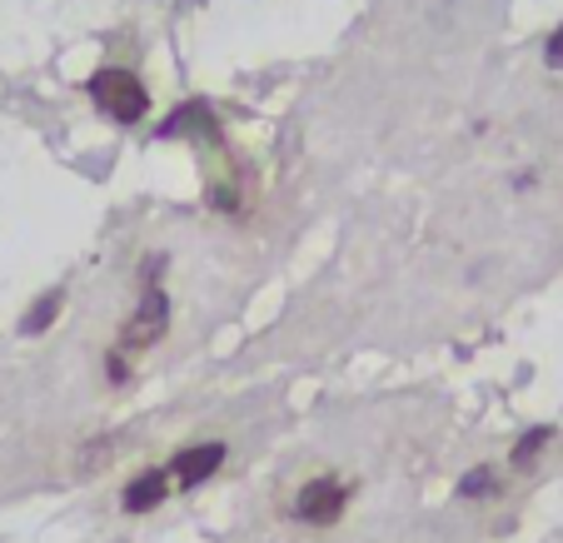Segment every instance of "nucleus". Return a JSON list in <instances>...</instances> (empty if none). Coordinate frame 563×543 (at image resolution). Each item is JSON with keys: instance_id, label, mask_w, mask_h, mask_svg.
<instances>
[{"instance_id": "nucleus-4", "label": "nucleus", "mask_w": 563, "mask_h": 543, "mask_svg": "<svg viewBox=\"0 0 563 543\" xmlns=\"http://www.w3.org/2000/svg\"><path fill=\"white\" fill-rule=\"evenodd\" d=\"M220 464H224V444H195V448H180L165 474H170L175 489H195V484H205Z\"/></svg>"}, {"instance_id": "nucleus-7", "label": "nucleus", "mask_w": 563, "mask_h": 543, "mask_svg": "<svg viewBox=\"0 0 563 543\" xmlns=\"http://www.w3.org/2000/svg\"><path fill=\"white\" fill-rule=\"evenodd\" d=\"M60 289H51V295H45V299H35V309H31V314H25V320H21V330L25 334H41V330H51V320H55V314H60Z\"/></svg>"}, {"instance_id": "nucleus-2", "label": "nucleus", "mask_w": 563, "mask_h": 543, "mask_svg": "<svg viewBox=\"0 0 563 543\" xmlns=\"http://www.w3.org/2000/svg\"><path fill=\"white\" fill-rule=\"evenodd\" d=\"M165 324H170V299H165V289L159 285H145L140 309L130 314L125 330H120V344H125V350H150V344L165 334Z\"/></svg>"}, {"instance_id": "nucleus-6", "label": "nucleus", "mask_w": 563, "mask_h": 543, "mask_svg": "<svg viewBox=\"0 0 563 543\" xmlns=\"http://www.w3.org/2000/svg\"><path fill=\"white\" fill-rule=\"evenodd\" d=\"M185 130H200V135H214V120H210V110H205V106H185L180 115L170 120V125L159 130V140H165V135L175 140V135H185Z\"/></svg>"}, {"instance_id": "nucleus-8", "label": "nucleus", "mask_w": 563, "mask_h": 543, "mask_svg": "<svg viewBox=\"0 0 563 543\" xmlns=\"http://www.w3.org/2000/svg\"><path fill=\"white\" fill-rule=\"evenodd\" d=\"M553 439V429H529V434L519 439V444H514V469H529L533 458H539V448L549 444Z\"/></svg>"}, {"instance_id": "nucleus-3", "label": "nucleus", "mask_w": 563, "mask_h": 543, "mask_svg": "<svg viewBox=\"0 0 563 543\" xmlns=\"http://www.w3.org/2000/svg\"><path fill=\"white\" fill-rule=\"evenodd\" d=\"M344 503H350V484L344 479H309L305 489L295 494V519L299 523H334L344 513Z\"/></svg>"}, {"instance_id": "nucleus-10", "label": "nucleus", "mask_w": 563, "mask_h": 543, "mask_svg": "<svg viewBox=\"0 0 563 543\" xmlns=\"http://www.w3.org/2000/svg\"><path fill=\"white\" fill-rule=\"evenodd\" d=\"M543 60H549L553 70H563V25L549 35V45H543Z\"/></svg>"}, {"instance_id": "nucleus-1", "label": "nucleus", "mask_w": 563, "mask_h": 543, "mask_svg": "<svg viewBox=\"0 0 563 543\" xmlns=\"http://www.w3.org/2000/svg\"><path fill=\"white\" fill-rule=\"evenodd\" d=\"M90 100H96L110 120H120V125H135V120H145V110H150L145 86H140L135 75L115 70V65L90 75Z\"/></svg>"}, {"instance_id": "nucleus-5", "label": "nucleus", "mask_w": 563, "mask_h": 543, "mask_svg": "<svg viewBox=\"0 0 563 543\" xmlns=\"http://www.w3.org/2000/svg\"><path fill=\"white\" fill-rule=\"evenodd\" d=\"M165 489H170V474L165 469L140 474L135 484H125V513H150L159 499H165Z\"/></svg>"}, {"instance_id": "nucleus-9", "label": "nucleus", "mask_w": 563, "mask_h": 543, "mask_svg": "<svg viewBox=\"0 0 563 543\" xmlns=\"http://www.w3.org/2000/svg\"><path fill=\"white\" fill-rule=\"evenodd\" d=\"M459 494H464V499H478V494H499V479H494V469H474V474H464Z\"/></svg>"}]
</instances>
